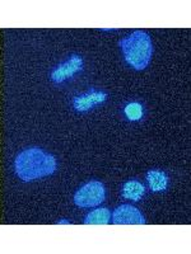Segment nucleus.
I'll list each match as a JSON object with an SVG mask.
<instances>
[{
    "instance_id": "nucleus-1",
    "label": "nucleus",
    "mask_w": 191,
    "mask_h": 254,
    "mask_svg": "<svg viewBox=\"0 0 191 254\" xmlns=\"http://www.w3.org/2000/svg\"><path fill=\"white\" fill-rule=\"evenodd\" d=\"M55 169V158L37 147L22 151L15 159V172L22 181H33L50 176Z\"/></svg>"
},
{
    "instance_id": "nucleus-3",
    "label": "nucleus",
    "mask_w": 191,
    "mask_h": 254,
    "mask_svg": "<svg viewBox=\"0 0 191 254\" xmlns=\"http://www.w3.org/2000/svg\"><path fill=\"white\" fill-rule=\"evenodd\" d=\"M104 199V187L101 182H90L81 188L74 196V202L79 207H95Z\"/></svg>"
},
{
    "instance_id": "nucleus-7",
    "label": "nucleus",
    "mask_w": 191,
    "mask_h": 254,
    "mask_svg": "<svg viewBox=\"0 0 191 254\" xmlns=\"http://www.w3.org/2000/svg\"><path fill=\"white\" fill-rule=\"evenodd\" d=\"M148 185L153 192H159V190H166L168 183V178L163 172L158 171H149L147 174Z\"/></svg>"
},
{
    "instance_id": "nucleus-2",
    "label": "nucleus",
    "mask_w": 191,
    "mask_h": 254,
    "mask_svg": "<svg viewBox=\"0 0 191 254\" xmlns=\"http://www.w3.org/2000/svg\"><path fill=\"white\" fill-rule=\"evenodd\" d=\"M120 47L124 52L125 60L136 70H143L148 66L152 58L151 37L142 31L134 32L133 35L120 41Z\"/></svg>"
},
{
    "instance_id": "nucleus-9",
    "label": "nucleus",
    "mask_w": 191,
    "mask_h": 254,
    "mask_svg": "<svg viewBox=\"0 0 191 254\" xmlns=\"http://www.w3.org/2000/svg\"><path fill=\"white\" fill-rule=\"evenodd\" d=\"M143 194H144V186L142 183L136 182V181L126 182L122 188V196L127 199L139 201Z\"/></svg>"
},
{
    "instance_id": "nucleus-10",
    "label": "nucleus",
    "mask_w": 191,
    "mask_h": 254,
    "mask_svg": "<svg viewBox=\"0 0 191 254\" xmlns=\"http://www.w3.org/2000/svg\"><path fill=\"white\" fill-rule=\"evenodd\" d=\"M125 115L127 116V119L131 121H138L142 119L143 116V107L139 103H130L127 104L125 108Z\"/></svg>"
},
{
    "instance_id": "nucleus-6",
    "label": "nucleus",
    "mask_w": 191,
    "mask_h": 254,
    "mask_svg": "<svg viewBox=\"0 0 191 254\" xmlns=\"http://www.w3.org/2000/svg\"><path fill=\"white\" fill-rule=\"evenodd\" d=\"M106 97L107 95L104 93L99 92H93L91 94L83 95V97H78V98L74 101V107L78 111H87L91 107H93L95 104H98L101 102L106 101Z\"/></svg>"
},
{
    "instance_id": "nucleus-5",
    "label": "nucleus",
    "mask_w": 191,
    "mask_h": 254,
    "mask_svg": "<svg viewBox=\"0 0 191 254\" xmlns=\"http://www.w3.org/2000/svg\"><path fill=\"white\" fill-rule=\"evenodd\" d=\"M82 65H83V61L82 59H79L78 56H74L73 59H70L69 61H67L65 64L60 65L58 69L54 70L52 72V80L55 83H61L65 79L70 78L72 75H74L78 70L82 69Z\"/></svg>"
},
{
    "instance_id": "nucleus-8",
    "label": "nucleus",
    "mask_w": 191,
    "mask_h": 254,
    "mask_svg": "<svg viewBox=\"0 0 191 254\" xmlns=\"http://www.w3.org/2000/svg\"><path fill=\"white\" fill-rule=\"evenodd\" d=\"M111 212L107 208H98L87 215L84 222L87 225H106L110 222Z\"/></svg>"
},
{
    "instance_id": "nucleus-4",
    "label": "nucleus",
    "mask_w": 191,
    "mask_h": 254,
    "mask_svg": "<svg viewBox=\"0 0 191 254\" xmlns=\"http://www.w3.org/2000/svg\"><path fill=\"white\" fill-rule=\"evenodd\" d=\"M112 221L116 225H143L145 220L136 207L131 205H122L115 210Z\"/></svg>"
}]
</instances>
